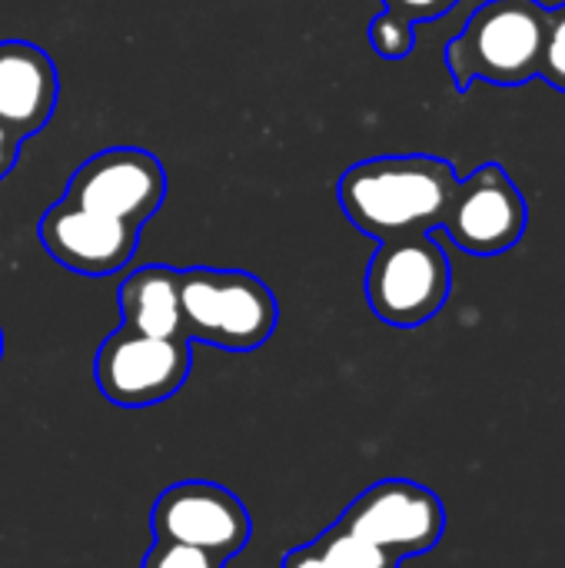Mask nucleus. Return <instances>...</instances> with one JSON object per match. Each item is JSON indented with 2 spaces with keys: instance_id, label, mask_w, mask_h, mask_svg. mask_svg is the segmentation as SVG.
Masks as SVG:
<instances>
[{
  "instance_id": "20e7f679",
  "label": "nucleus",
  "mask_w": 565,
  "mask_h": 568,
  "mask_svg": "<svg viewBox=\"0 0 565 568\" xmlns=\"http://www.w3.org/2000/svg\"><path fill=\"white\" fill-rule=\"evenodd\" d=\"M453 266L433 233L383 240L366 270L370 310L400 329L430 323L450 300Z\"/></svg>"
},
{
  "instance_id": "f8f14e48",
  "label": "nucleus",
  "mask_w": 565,
  "mask_h": 568,
  "mask_svg": "<svg viewBox=\"0 0 565 568\" xmlns=\"http://www.w3.org/2000/svg\"><path fill=\"white\" fill-rule=\"evenodd\" d=\"M123 326L157 339H186L183 306H180V270L173 266H140L120 286Z\"/></svg>"
},
{
  "instance_id": "39448f33",
  "label": "nucleus",
  "mask_w": 565,
  "mask_h": 568,
  "mask_svg": "<svg viewBox=\"0 0 565 568\" xmlns=\"http://www.w3.org/2000/svg\"><path fill=\"white\" fill-rule=\"evenodd\" d=\"M190 339H157L120 326L110 333L93 359L100 393L127 409L170 399L190 376Z\"/></svg>"
},
{
  "instance_id": "6e6552de",
  "label": "nucleus",
  "mask_w": 565,
  "mask_h": 568,
  "mask_svg": "<svg viewBox=\"0 0 565 568\" xmlns=\"http://www.w3.org/2000/svg\"><path fill=\"white\" fill-rule=\"evenodd\" d=\"M167 196L163 163L137 146H113L73 170L63 200L83 210L143 226Z\"/></svg>"
},
{
  "instance_id": "7ed1b4c3",
  "label": "nucleus",
  "mask_w": 565,
  "mask_h": 568,
  "mask_svg": "<svg viewBox=\"0 0 565 568\" xmlns=\"http://www.w3.org/2000/svg\"><path fill=\"white\" fill-rule=\"evenodd\" d=\"M180 306L186 339H200L230 353L263 346L280 320L270 286L240 270H186L180 273Z\"/></svg>"
},
{
  "instance_id": "6ab92c4d",
  "label": "nucleus",
  "mask_w": 565,
  "mask_h": 568,
  "mask_svg": "<svg viewBox=\"0 0 565 568\" xmlns=\"http://www.w3.org/2000/svg\"><path fill=\"white\" fill-rule=\"evenodd\" d=\"M20 136L13 133V130H7L3 123H0V180L17 166V156H20Z\"/></svg>"
},
{
  "instance_id": "0eeeda50",
  "label": "nucleus",
  "mask_w": 565,
  "mask_h": 568,
  "mask_svg": "<svg viewBox=\"0 0 565 568\" xmlns=\"http://www.w3.org/2000/svg\"><path fill=\"white\" fill-rule=\"evenodd\" d=\"M529 206L523 190L500 163H483L456 183L440 230L473 256H500L523 240Z\"/></svg>"
},
{
  "instance_id": "f3484780",
  "label": "nucleus",
  "mask_w": 565,
  "mask_h": 568,
  "mask_svg": "<svg viewBox=\"0 0 565 568\" xmlns=\"http://www.w3.org/2000/svg\"><path fill=\"white\" fill-rule=\"evenodd\" d=\"M386 3V17L406 27H416L423 20H436L443 13H450L460 0H383Z\"/></svg>"
},
{
  "instance_id": "1a4fd4ad",
  "label": "nucleus",
  "mask_w": 565,
  "mask_h": 568,
  "mask_svg": "<svg viewBox=\"0 0 565 568\" xmlns=\"http://www.w3.org/2000/svg\"><path fill=\"white\" fill-rule=\"evenodd\" d=\"M153 536L233 559L246 549L253 519L246 506L216 483H176L160 493L150 513Z\"/></svg>"
},
{
  "instance_id": "ddd939ff",
  "label": "nucleus",
  "mask_w": 565,
  "mask_h": 568,
  "mask_svg": "<svg viewBox=\"0 0 565 568\" xmlns=\"http://www.w3.org/2000/svg\"><path fill=\"white\" fill-rule=\"evenodd\" d=\"M316 552H323L336 568H396L400 559H393L386 549L373 546L370 539L343 529L340 523L326 529L320 539H313Z\"/></svg>"
},
{
  "instance_id": "9d476101",
  "label": "nucleus",
  "mask_w": 565,
  "mask_h": 568,
  "mask_svg": "<svg viewBox=\"0 0 565 568\" xmlns=\"http://www.w3.org/2000/svg\"><path fill=\"white\" fill-rule=\"evenodd\" d=\"M140 230L83 210L77 203H53L43 220H40V243L43 250L67 270L83 273V276H110L123 270L137 250Z\"/></svg>"
},
{
  "instance_id": "dca6fc26",
  "label": "nucleus",
  "mask_w": 565,
  "mask_h": 568,
  "mask_svg": "<svg viewBox=\"0 0 565 568\" xmlns=\"http://www.w3.org/2000/svg\"><path fill=\"white\" fill-rule=\"evenodd\" d=\"M370 43L383 60H406L416 47V27L396 23L386 13H380L370 23Z\"/></svg>"
},
{
  "instance_id": "aec40b11",
  "label": "nucleus",
  "mask_w": 565,
  "mask_h": 568,
  "mask_svg": "<svg viewBox=\"0 0 565 568\" xmlns=\"http://www.w3.org/2000/svg\"><path fill=\"white\" fill-rule=\"evenodd\" d=\"M0 356H3V333H0Z\"/></svg>"
},
{
  "instance_id": "9b49d317",
  "label": "nucleus",
  "mask_w": 565,
  "mask_h": 568,
  "mask_svg": "<svg viewBox=\"0 0 565 568\" xmlns=\"http://www.w3.org/2000/svg\"><path fill=\"white\" fill-rule=\"evenodd\" d=\"M60 77L53 60L27 40L0 43V123L20 140L37 136L53 116Z\"/></svg>"
},
{
  "instance_id": "423d86ee",
  "label": "nucleus",
  "mask_w": 565,
  "mask_h": 568,
  "mask_svg": "<svg viewBox=\"0 0 565 568\" xmlns=\"http://www.w3.org/2000/svg\"><path fill=\"white\" fill-rule=\"evenodd\" d=\"M343 529L386 549L393 559L433 552L446 532L440 496L410 479H383L370 486L340 519Z\"/></svg>"
},
{
  "instance_id": "f257e3e1",
  "label": "nucleus",
  "mask_w": 565,
  "mask_h": 568,
  "mask_svg": "<svg viewBox=\"0 0 565 568\" xmlns=\"http://www.w3.org/2000/svg\"><path fill=\"white\" fill-rule=\"evenodd\" d=\"M456 183L460 176L450 160L430 153H403L373 156L350 166L340 176L336 196L346 220L360 233L383 243L393 236L440 230Z\"/></svg>"
},
{
  "instance_id": "a211bd4d",
  "label": "nucleus",
  "mask_w": 565,
  "mask_h": 568,
  "mask_svg": "<svg viewBox=\"0 0 565 568\" xmlns=\"http://www.w3.org/2000/svg\"><path fill=\"white\" fill-rule=\"evenodd\" d=\"M283 568H336V566H333L323 552H316V546L310 542V546H303V549L286 552Z\"/></svg>"
},
{
  "instance_id": "f03ea898",
  "label": "nucleus",
  "mask_w": 565,
  "mask_h": 568,
  "mask_svg": "<svg viewBox=\"0 0 565 568\" xmlns=\"http://www.w3.org/2000/svg\"><path fill=\"white\" fill-rule=\"evenodd\" d=\"M549 7L539 0H486L446 43V67L460 93L476 80L523 87L539 77Z\"/></svg>"
},
{
  "instance_id": "4468645a",
  "label": "nucleus",
  "mask_w": 565,
  "mask_h": 568,
  "mask_svg": "<svg viewBox=\"0 0 565 568\" xmlns=\"http://www.w3.org/2000/svg\"><path fill=\"white\" fill-rule=\"evenodd\" d=\"M539 77L565 93V3L549 10V23H546V40H543V63H539Z\"/></svg>"
},
{
  "instance_id": "2eb2a0df",
  "label": "nucleus",
  "mask_w": 565,
  "mask_h": 568,
  "mask_svg": "<svg viewBox=\"0 0 565 568\" xmlns=\"http://www.w3.org/2000/svg\"><path fill=\"white\" fill-rule=\"evenodd\" d=\"M226 559L206 552V549H196V546H183V542H163L157 539L153 549L147 552L143 568H223Z\"/></svg>"
}]
</instances>
